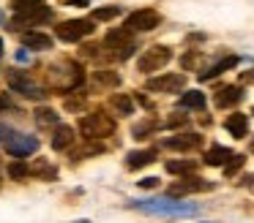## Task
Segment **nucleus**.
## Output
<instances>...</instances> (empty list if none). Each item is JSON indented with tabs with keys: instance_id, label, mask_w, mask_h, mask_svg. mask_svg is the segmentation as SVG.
<instances>
[{
	"instance_id": "obj_16",
	"label": "nucleus",
	"mask_w": 254,
	"mask_h": 223,
	"mask_svg": "<svg viewBox=\"0 0 254 223\" xmlns=\"http://www.w3.org/2000/svg\"><path fill=\"white\" fill-rule=\"evenodd\" d=\"M224 128L230 131L232 136H235V139H243V136L249 134V117L246 114H230V117H227V123H224Z\"/></svg>"
},
{
	"instance_id": "obj_35",
	"label": "nucleus",
	"mask_w": 254,
	"mask_h": 223,
	"mask_svg": "<svg viewBox=\"0 0 254 223\" xmlns=\"http://www.w3.org/2000/svg\"><path fill=\"white\" fill-rule=\"evenodd\" d=\"M252 150H254V141H252Z\"/></svg>"
},
{
	"instance_id": "obj_14",
	"label": "nucleus",
	"mask_w": 254,
	"mask_h": 223,
	"mask_svg": "<svg viewBox=\"0 0 254 223\" xmlns=\"http://www.w3.org/2000/svg\"><path fill=\"white\" fill-rule=\"evenodd\" d=\"M232 155H235V152H232L230 147H224V144H213L208 152H205V163H208V166H224V163L230 161Z\"/></svg>"
},
{
	"instance_id": "obj_29",
	"label": "nucleus",
	"mask_w": 254,
	"mask_h": 223,
	"mask_svg": "<svg viewBox=\"0 0 254 223\" xmlns=\"http://www.w3.org/2000/svg\"><path fill=\"white\" fill-rule=\"evenodd\" d=\"M11 136H14V131H11V128H8V125H6V123H0V141H3V144H6V141H8V139H11Z\"/></svg>"
},
{
	"instance_id": "obj_1",
	"label": "nucleus",
	"mask_w": 254,
	"mask_h": 223,
	"mask_svg": "<svg viewBox=\"0 0 254 223\" xmlns=\"http://www.w3.org/2000/svg\"><path fill=\"white\" fill-rule=\"evenodd\" d=\"M131 207L145 212V215H156V218H191L199 212V204L181 201L175 196H164V199H134Z\"/></svg>"
},
{
	"instance_id": "obj_28",
	"label": "nucleus",
	"mask_w": 254,
	"mask_h": 223,
	"mask_svg": "<svg viewBox=\"0 0 254 223\" xmlns=\"http://www.w3.org/2000/svg\"><path fill=\"white\" fill-rule=\"evenodd\" d=\"M153 128H156V125L150 123V120H148V123H139L137 128H134V136H137V139H145V134H150Z\"/></svg>"
},
{
	"instance_id": "obj_22",
	"label": "nucleus",
	"mask_w": 254,
	"mask_h": 223,
	"mask_svg": "<svg viewBox=\"0 0 254 223\" xmlns=\"http://www.w3.org/2000/svg\"><path fill=\"white\" fill-rule=\"evenodd\" d=\"M167 172L170 174H194L197 172V163L194 161H167Z\"/></svg>"
},
{
	"instance_id": "obj_18",
	"label": "nucleus",
	"mask_w": 254,
	"mask_h": 223,
	"mask_svg": "<svg viewBox=\"0 0 254 223\" xmlns=\"http://www.w3.org/2000/svg\"><path fill=\"white\" fill-rule=\"evenodd\" d=\"M71 144H74V128H68V125H58L55 136H52V147H55V150H68Z\"/></svg>"
},
{
	"instance_id": "obj_24",
	"label": "nucleus",
	"mask_w": 254,
	"mask_h": 223,
	"mask_svg": "<svg viewBox=\"0 0 254 223\" xmlns=\"http://www.w3.org/2000/svg\"><path fill=\"white\" fill-rule=\"evenodd\" d=\"M112 106H115L118 114H131L134 112V101L128 95H115L112 98Z\"/></svg>"
},
{
	"instance_id": "obj_4",
	"label": "nucleus",
	"mask_w": 254,
	"mask_h": 223,
	"mask_svg": "<svg viewBox=\"0 0 254 223\" xmlns=\"http://www.w3.org/2000/svg\"><path fill=\"white\" fill-rule=\"evenodd\" d=\"M58 38L66 44H77L82 41L85 36L93 33V19H66L63 25H58Z\"/></svg>"
},
{
	"instance_id": "obj_20",
	"label": "nucleus",
	"mask_w": 254,
	"mask_h": 223,
	"mask_svg": "<svg viewBox=\"0 0 254 223\" xmlns=\"http://www.w3.org/2000/svg\"><path fill=\"white\" fill-rule=\"evenodd\" d=\"M36 123H39L41 128H58V125H61V117H58L55 109L39 106V109H36Z\"/></svg>"
},
{
	"instance_id": "obj_3",
	"label": "nucleus",
	"mask_w": 254,
	"mask_h": 223,
	"mask_svg": "<svg viewBox=\"0 0 254 223\" xmlns=\"http://www.w3.org/2000/svg\"><path fill=\"white\" fill-rule=\"evenodd\" d=\"M104 49H110V54H115L118 60H126L134 52V38L128 27H115L104 36Z\"/></svg>"
},
{
	"instance_id": "obj_9",
	"label": "nucleus",
	"mask_w": 254,
	"mask_h": 223,
	"mask_svg": "<svg viewBox=\"0 0 254 223\" xmlns=\"http://www.w3.org/2000/svg\"><path fill=\"white\" fill-rule=\"evenodd\" d=\"M52 19V8L50 5H36V8L30 11H17V16H14V30H19V27H28V25H41V22H50Z\"/></svg>"
},
{
	"instance_id": "obj_8",
	"label": "nucleus",
	"mask_w": 254,
	"mask_h": 223,
	"mask_svg": "<svg viewBox=\"0 0 254 223\" xmlns=\"http://www.w3.org/2000/svg\"><path fill=\"white\" fill-rule=\"evenodd\" d=\"M6 150H8V155H14V158L33 155V152L39 150V139L30 136V134H14L11 139L6 141Z\"/></svg>"
},
{
	"instance_id": "obj_36",
	"label": "nucleus",
	"mask_w": 254,
	"mask_h": 223,
	"mask_svg": "<svg viewBox=\"0 0 254 223\" xmlns=\"http://www.w3.org/2000/svg\"><path fill=\"white\" fill-rule=\"evenodd\" d=\"M252 114H254V109H252Z\"/></svg>"
},
{
	"instance_id": "obj_17",
	"label": "nucleus",
	"mask_w": 254,
	"mask_h": 223,
	"mask_svg": "<svg viewBox=\"0 0 254 223\" xmlns=\"http://www.w3.org/2000/svg\"><path fill=\"white\" fill-rule=\"evenodd\" d=\"M238 63H241V57H235V54H230V57L219 60V63H216V65H210L208 71H202V74H199V79H213V76H219V74H224V71L235 68Z\"/></svg>"
},
{
	"instance_id": "obj_34",
	"label": "nucleus",
	"mask_w": 254,
	"mask_h": 223,
	"mask_svg": "<svg viewBox=\"0 0 254 223\" xmlns=\"http://www.w3.org/2000/svg\"><path fill=\"white\" fill-rule=\"evenodd\" d=\"M0 54H3V41H0Z\"/></svg>"
},
{
	"instance_id": "obj_15",
	"label": "nucleus",
	"mask_w": 254,
	"mask_h": 223,
	"mask_svg": "<svg viewBox=\"0 0 254 223\" xmlns=\"http://www.w3.org/2000/svg\"><path fill=\"white\" fill-rule=\"evenodd\" d=\"M156 161V150H131L126 155V166L128 169H142V166H148V163H153Z\"/></svg>"
},
{
	"instance_id": "obj_7",
	"label": "nucleus",
	"mask_w": 254,
	"mask_h": 223,
	"mask_svg": "<svg viewBox=\"0 0 254 223\" xmlns=\"http://www.w3.org/2000/svg\"><path fill=\"white\" fill-rule=\"evenodd\" d=\"M183 85H186L183 74H161V76H150L145 82V87L153 92H178V90H183Z\"/></svg>"
},
{
	"instance_id": "obj_27",
	"label": "nucleus",
	"mask_w": 254,
	"mask_h": 223,
	"mask_svg": "<svg viewBox=\"0 0 254 223\" xmlns=\"http://www.w3.org/2000/svg\"><path fill=\"white\" fill-rule=\"evenodd\" d=\"M14 11H30L36 5H44V0H14Z\"/></svg>"
},
{
	"instance_id": "obj_23",
	"label": "nucleus",
	"mask_w": 254,
	"mask_h": 223,
	"mask_svg": "<svg viewBox=\"0 0 254 223\" xmlns=\"http://www.w3.org/2000/svg\"><path fill=\"white\" fill-rule=\"evenodd\" d=\"M118 14H121V8H118V5H107V8H96L90 19H93V22H110V19H115Z\"/></svg>"
},
{
	"instance_id": "obj_2",
	"label": "nucleus",
	"mask_w": 254,
	"mask_h": 223,
	"mask_svg": "<svg viewBox=\"0 0 254 223\" xmlns=\"http://www.w3.org/2000/svg\"><path fill=\"white\" fill-rule=\"evenodd\" d=\"M79 134L85 136V139H107V136L115 134V120L107 117L104 112H90V114H82L79 117Z\"/></svg>"
},
{
	"instance_id": "obj_30",
	"label": "nucleus",
	"mask_w": 254,
	"mask_h": 223,
	"mask_svg": "<svg viewBox=\"0 0 254 223\" xmlns=\"http://www.w3.org/2000/svg\"><path fill=\"white\" fill-rule=\"evenodd\" d=\"M139 185H142V188H156L159 179H156V177H145V179H139Z\"/></svg>"
},
{
	"instance_id": "obj_5",
	"label": "nucleus",
	"mask_w": 254,
	"mask_h": 223,
	"mask_svg": "<svg viewBox=\"0 0 254 223\" xmlns=\"http://www.w3.org/2000/svg\"><path fill=\"white\" fill-rule=\"evenodd\" d=\"M159 22H161L159 11H153V8H137V11H131V14L126 16V25H123V27H128L131 33H148V30H156V27H159Z\"/></svg>"
},
{
	"instance_id": "obj_12",
	"label": "nucleus",
	"mask_w": 254,
	"mask_h": 223,
	"mask_svg": "<svg viewBox=\"0 0 254 223\" xmlns=\"http://www.w3.org/2000/svg\"><path fill=\"white\" fill-rule=\"evenodd\" d=\"M22 44L25 49H36V52H44V49H52V38L41 30H28L22 33Z\"/></svg>"
},
{
	"instance_id": "obj_26",
	"label": "nucleus",
	"mask_w": 254,
	"mask_h": 223,
	"mask_svg": "<svg viewBox=\"0 0 254 223\" xmlns=\"http://www.w3.org/2000/svg\"><path fill=\"white\" fill-rule=\"evenodd\" d=\"M243 163H246V158H243V155H232L230 161L224 163V174H227V177H232V174H235Z\"/></svg>"
},
{
	"instance_id": "obj_19",
	"label": "nucleus",
	"mask_w": 254,
	"mask_h": 223,
	"mask_svg": "<svg viewBox=\"0 0 254 223\" xmlns=\"http://www.w3.org/2000/svg\"><path fill=\"white\" fill-rule=\"evenodd\" d=\"M210 185L208 182H202L199 177H194V179H189V182H175L170 188V196H183V193H194V190H208Z\"/></svg>"
},
{
	"instance_id": "obj_21",
	"label": "nucleus",
	"mask_w": 254,
	"mask_h": 223,
	"mask_svg": "<svg viewBox=\"0 0 254 223\" xmlns=\"http://www.w3.org/2000/svg\"><path fill=\"white\" fill-rule=\"evenodd\" d=\"M181 106L183 109H205V92L199 90H189L181 95Z\"/></svg>"
},
{
	"instance_id": "obj_11",
	"label": "nucleus",
	"mask_w": 254,
	"mask_h": 223,
	"mask_svg": "<svg viewBox=\"0 0 254 223\" xmlns=\"http://www.w3.org/2000/svg\"><path fill=\"white\" fill-rule=\"evenodd\" d=\"M199 144H202L199 134H178V136H167L164 139V147H170V150H194Z\"/></svg>"
},
{
	"instance_id": "obj_13",
	"label": "nucleus",
	"mask_w": 254,
	"mask_h": 223,
	"mask_svg": "<svg viewBox=\"0 0 254 223\" xmlns=\"http://www.w3.org/2000/svg\"><path fill=\"white\" fill-rule=\"evenodd\" d=\"M243 98V90L241 87H235V85H230V87H221L219 92H216V106L219 109H227V106H235L238 101Z\"/></svg>"
},
{
	"instance_id": "obj_33",
	"label": "nucleus",
	"mask_w": 254,
	"mask_h": 223,
	"mask_svg": "<svg viewBox=\"0 0 254 223\" xmlns=\"http://www.w3.org/2000/svg\"><path fill=\"white\" fill-rule=\"evenodd\" d=\"M243 185H252V188H254V174H252V177H243Z\"/></svg>"
},
{
	"instance_id": "obj_10",
	"label": "nucleus",
	"mask_w": 254,
	"mask_h": 223,
	"mask_svg": "<svg viewBox=\"0 0 254 223\" xmlns=\"http://www.w3.org/2000/svg\"><path fill=\"white\" fill-rule=\"evenodd\" d=\"M8 85H11L14 92H22L25 98H44L47 95L44 87H39L36 82H30L25 74H11L8 76Z\"/></svg>"
},
{
	"instance_id": "obj_6",
	"label": "nucleus",
	"mask_w": 254,
	"mask_h": 223,
	"mask_svg": "<svg viewBox=\"0 0 254 223\" xmlns=\"http://www.w3.org/2000/svg\"><path fill=\"white\" fill-rule=\"evenodd\" d=\"M170 60H172V49L170 46H150L148 52L137 60V68L142 71V74H150V71L164 68Z\"/></svg>"
},
{
	"instance_id": "obj_32",
	"label": "nucleus",
	"mask_w": 254,
	"mask_h": 223,
	"mask_svg": "<svg viewBox=\"0 0 254 223\" xmlns=\"http://www.w3.org/2000/svg\"><path fill=\"white\" fill-rule=\"evenodd\" d=\"M63 3H66V5H77V8H79V5H88L90 0H63Z\"/></svg>"
},
{
	"instance_id": "obj_25",
	"label": "nucleus",
	"mask_w": 254,
	"mask_h": 223,
	"mask_svg": "<svg viewBox=\"0 0 254 223\" xmlns=\"http://www.w3.org/2000/svg\"><path fill=\"white\" fill-rule=\"evenodd\" d=\"M28 174H30V169L25 166L22 161H14L11 166H8V177L11 179H22V177H28Z\"/></svg>"
},
{
	"instance_id": "obj_31",
	"label": "nucleus",
	"mask_w": 254,
	"mask_h": 223,
	"mask_svg": "<svg viewBox=\"0 0 254 223\" xmlns=\"http://www.w3.org/2000/svg\"><path fill=\"white\" fill-rule=\"evenodd\" d=\"M183 123H186V117H170V123H167V125L175 128V125H183Z\"/></svg>"
}]
</instances>
